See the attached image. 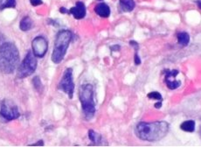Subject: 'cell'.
I'll use <instances>...</instances> for the list:
<instances>
[{"label":"cell","mask_w":201,"mask_h":147,"mask_svg":"<svg viewBox=\"0 0 201 147\" xmlns=\"http://www.w3.org/2000/svg\"><path fill=\"white\" fill-rule=\"evenodd\" d=\"M169 126L168 123L164 121L141 122L136 124L135 133L136 137L142 140L154 142L162 139L168 134Z\"/></svg>","instance_id":"obj_1"},{"label":"cell","mask_w":201,"mask_h":147,"mask_svg":"<svg viewBox=\"0 0 201 147\" xmlns=\"http://www.w3.org/2000/svg\"><path fill=\"white\" fill-rule=\"evenodd\" d=\"M20 62V53L12 42L0 45V71L4 74H12Z\"/></svg>","instance_id":"obj_2"},{"label":"cell","mask_w":201,"mask_h":147,"mask_svg":"<svg viewBox=\"0 0 201 147\" xmlns=\"http://www.w3.org/2000/svg\"><path fill=\"white\" fill-rule=\"evenodd\" d=\"M72 39L73 33L68 30H61L57 33L54 42V49L52 53L53 63L59 64L63 61Z\"/></svg>","instance_id":"obj_3"},{"label":"cell","mask_w":201,"mask_h":147,"mask_svg":"<svg viewBox=\"0 0 201 147\" xmlns=\"http://www.w3.org/2000/svg\"><path fill=\"white\" fill-rule=\"evenodd\" d=\"M79 97L86 119H91L95 113V103L94 100V89L89 83L83 84L80 88Z\"/></svg>","instance_id":"obj_4"},{"label":"cell","mask_w":201,"mask_h":147,"mask_svg":"<svg viewBox=\"0 0 201 147\" xmlns=\"http://www.w3.org/2000/svg\"><path fill=\"white\" fill-rule=\"evenodd\" d=\"M37 65H38V61H37L36 56L33 54V52L29 51L26 53V57L24 58L23 61L19 66L18 74H17L18 78L23 79V78L32 75L37 68Z\"/></svg>","instance_id":"obj_5"},{"label":"cell","mask_w":201,"mask_h":147,"mask_svg":"<svg viewBox=\"0 0 201 147\" xmlns=\"http://www.w3.org/2000/svg\"><path fill=\"white\" fill-rule=\"evenodd\" d=\"M59 89L65 92L69 98H73L74 91V78H73V69L72 68H66L63 74V76L61 78L60 82L59 83Z\"/></svg>","instance_id":"obj_6"},{"label":"cell","mask_w":201,"mask_h":147,"mask_svg":"<svg viewBox=\"0 0 201 147\" xmlns=\"http://www.w3.org/2000/svg\"><path fill=\"white\" fill-rule=\"evenodd\" d=\"M0 115L7 121H12L19 118L20 114L16 104L10 100H5L1 105Z\"/></svg>","instance_id":"obj_7"},{"label":"cell","mask_w":201,"mask_h":147,"mask_svg":"<svg viewBox=\"0 0 201 147\" xmlns=\"http://www.w3.org/2000/svg\"><path fill=\"white\" fill-rule=\"evenodd\" d=\"M32 49L33 54L36 57H44L48 49V42L46 39L43 36H37L36 38L33 39L32 42Z\"/></svg>","instance_id":"obj_8"},{"label":"cell","mask_w":201,"mask_h":147,"mask_svg":"<svg viewBox=\"0 0 201 147\" xmlns=\"http://www.w3.org/2000/svg\"><path fill=\"white\" fill-rule=\"evenodd\" d=\"M178 73L179 72L177 69H173V70L164 69L163 71V74H164V83L170 90H176L181 85L180 81L176 80V77L178 75Z\"/></svg>","instance_id":"obj_9"},{"label":"cell","mask_w":201,"mask_h":147,"mask_svg":"<svg viewBox=\"0 0 201 147\" xmlns=\"http://www.w3.org/2000/svg\"><path fill=\"white\" fill-rule=\"evenodd\" d=\"M69 14H72L75 19H81L86 16V6L84 3L77 2L76 5L69 10Z\"/></svg>","instance_id":"obj_10"},{"label":"cell","mask_w":201,"mask_h":147,"mask_svg":"<svg viewBox=\"0 0 201 147\" xmlns=\"http://www.w3.org/2000/svg\"><path fill=\"white\" fill-rule=\"evenodd\" d=\"M95 12L102 18H109L110 15V8L105 3H100L95 7Z\"/></svg>","instance_id":"obj_11"},{"label":"cell","mask_w":201,"mask_h":147,"mask_svg":"<svg viewBox=\"0 0 201 147\" xmlns=\"http://www.w3.org/2000/svg\"><path fill=\"white\" fill-rule=\"evenodd\" d=\"M119 7L122 12L130 13L135 9L136 3L134 0H119Z\"/></svg>","instance_id":"obj_12"},{"label":"cell","mask_w":201,"mask_h":147,"mask_svg":"<svg viewBox=\"0 0 201 147\" xmlns=\"http://www.w3.org/2000/svg\"><path fill=\"white\" fill-rule=\"evenodd\" d=\"M32 27H33V20L31 19L30 17L26 16V17H24L23 19H21L20 23V28L21 31L27 32V31L31 30Z\"/></svg>","instance_id":"obj_13"},{"label":"cell","mask_w":201,"mask_h":147,"mask_svg":"<svg viewBox=\"0 0 201 147\" xmlns=\"http://www.w3.org/2000/svg\"><path fill=\"white\" fill-rule=\"evenodd\" d=\"M177 38H178V44L182 46H186L190 42V35L189 33L185 32H178L177 34Z\"/></svg>","instance_id":"obj_14"},{"label":"cell","mask_w":201,"mask_h":147,"mask_svg":"<svg viewBox=\"0 0 201 147\" xmlns=\"http://www.w3.org/2000/svg\"><path fill=\"white\" fill-rule=\"evenodd\" d=\"M180 129L186 132H193L195 130V122L193 120H187L180 124Z\"/></svg>","instance_id":"obj_15"},{"label":"cell","mask_w":201,"mask_h":147,"mask_svg":"<svg viewBox=\"0 0 201 147\" xmlns=\"http://www.w3.org/2000/svg\"><path fill=\"white\" fill-rule=\"evenodd\" d=\"M88 138L92 142H94V145H101V141L102 140V136L93 130H88Z\"/></svg>","instance_id":"obj_16"},{"label":"cell","mask_w":201,"mask_h":147,"mask_svg":"<svg viewBox=\"0 0 201 147\" xmlns=\"http://www.w3.org/2000/svg\"><path fill=\"white\" fill-rule=\"evenodd\" d=\"M16 5H17L16 0H5V2L0 6V10H4L7 8H15Z\"/></svg>","instance_id":"obj_17"},{"label":"cell","mask_w":201,"mask_h":147,"mask_svg":"<svg viewBox=\"0 0 201 147\" xmlns=\"http://www.w3.org/2000/svg\"><path fill=\"white\" fill-rule=\"evenodd\" d=\"M147 96H148L149 99H151V100H159V101L163 100L162 95L157 91H152V92L149 93Z\"/></svg>","instance_id":"obj_18"},{"label":"cell","mask_w":201,"mask_h":147,"mask_svg":"<svg viewBox=\"0 0 201 147\" xmlns=\"http://www.w3.org/2000/svg\"><path fill=\"white\" fill-rule=\"evenodd\" d=\"M33 83L34 88L38 91H41V90H43V86H42V83H41V81H40L39 76H35L33 78Z\"/></svg>","instance_id":"obj_19"},{"label":"cell","mask_w":201,"mask_h":147,"mask_svg":"<svg viewBox=\"0 0 201 147\" xmlns=\"http://www.w3.org/2000/svg\"><path fill=\"white\" fill-rule=\"evenodd\" d=\"M30 3L33 6H38L43 4L42 0H30Z\"/></svg>","instance_id":"obj_20"},{"label":"cell","mask_w":201,"mask_h":147,"mask_svg":"<svg viewBox=\"0 0 201 147\" xmlns=\"http://www.w3.org/2000/svg\"><path fill=\"white\" fill-rule=\"evenodd\" d=\"M130 46H132L135 48L136 52H138V49H139V45H138V43H137L136 41H135V40H130Z\"/></svg>","instance_id":"obj_21"},{"label":"cell","mask_w":201,"mask_h":147,"mask_svg":"<svg viewBox=\"0 0 201 147\" xmlns=\"http://www.w3.org/2000/svg\"><path fill=\"white\" fill-rule=\"evenodd\" d=\"M134 61H135V64H136V65L141 64V59H140V57H139V55H138L137 52H136V53H135V57H134Z\"/></svg>","instance_id":"obj_22"},{"label":"cell","mask_w":201,"mask_h":147,"mask_svg":"<svg viewBox=\"0 0 201 147\" xmlns=\"http://www.w3.org/2000/svg\"><path fill=\"white\" fill-rule=\"evenodd\" d=\"M111 51H119L121 49V46L119 45H114L110 46Z\"/></svg>","instance_id":"obj_23"},{"label":"cell","mask_w":201,"mask_h":147,"mask_svg":"<svg viewBox=\"0 0 201 147\" xmlns=\"http://www.w3.org/2000/svg\"><path fill=\"white\" fill-rule=\"evenodd\" d=\"M59 12L61 13H63V14H66V13H69V10L66 9L65 7H60L59 8Z\"/></svg>","instance_id":"obj_24"},{"label":"cell","mask_w":201,"mask_h":147,"mask_svg":"<svg viewBox=\"0 0 201 147\" xmlns=\"http://www.w3.org/2000/svg\"><path fill=\"white\" fill-rule=\"evenodd\" d=\"M154 107H155L156 109H160V108L162 107V102H156V104L154 105Z\"/></svg>","instance_id":"obj_25"},{"label":"cell","mask_w":201,"mask_h":147,"mask_svg":"<svg viewBox=\"0 0 201 147\" xmlns=\"http://www.w3.org/2000/svg\"><path fill=\"white\" fill-rule=\"evenodd\" d=\"M32 145H44V143H43V141L40 140L39 142H37V143H35V144H33Z\"/></svg>","instance_id":"obj_26"},{"label":"cell","mask_w":201,"mask_h":147,"mask_svg":"<svg viewBox=\"0 0 201 147\" xmlns=\"http://www.w3.org/2000/svg\"><path fill=\"white\" fill-rule=\"evenodd\" d=\"M196 3H197V5H198L199 8L201 9V0H197V1H196Z\"/></svg>","instance_id":"obj_27"},{"label":"cell","mask_w":201,"mask_h":147,"mask_svg":"<svg viewBox=\"0 0 201 147\" xmlns=\"http://www.w3.org/2000/svg\"><path fill=\"white\" fill-rule=\"evenodd\" d=\"M3 1H4V0H0V6H1L2 4H3Z\"/></svg>","instance_id":"obj_28"},{"label":"cell","mask_w":201,"mask_h":147,"mask_svg":"<svg viewBox=\"0 0 201 147\" xmlns=\"http://www.w3.org/2000/svg\"><path fill=\"white\" fill-rule=\"evenodd\" d=\"M199 135H200L201 137V127H200V130H199Z\"/></svg>","instance_id":"obj_29"},{"label":"cell","mask_w":201,"mask_h":147,"mask_svg":"<svg viewBox=\"0 0 201 147\" xmlns=\"http://www.w3.org/2000/svg\"><path fill=\"white\" fill-rule=\"evenodd\" d=\"M97 1H102V0H97Z\"/></svg>","instance_id":"obj_30"}]
</instances>
